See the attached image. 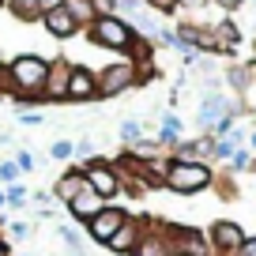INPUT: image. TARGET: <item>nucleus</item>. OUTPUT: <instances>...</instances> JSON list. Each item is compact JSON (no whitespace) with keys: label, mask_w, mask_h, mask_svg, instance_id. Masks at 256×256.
I'll return each instance as SVG.
<instances>
[{"label":"nucleus","mask_w":256,"mask_h":256,"mask_svg":"<svg viewBox=\"0 0 256 256\" xmlns=\"http://www.w3.org/2000/svg\"><path fill=\"white\" fill-rule=\"evenodd\" d=\"M106 4H110V8H120V12H124V8H136L140 0H106Z\"/></svg>","instance_id":"c9c22d12"},{"label":"nucleus","mask_w":256,"mask_h":256,"mask_svg":"<svg viewBox=\"0 0 256 256\" xmlns=\"http://www.w3.org/2000/svg\"><path fill=\"white\" fill-rule=\"evenodd\" d=\"M170 241H174V252H188V256H215L211 252V241L204 230H192V226H170Z\"/></svg>","instance_id":"9d476101"},{"label":"nucleus","mask_w":256,"mask_h":256,"mask_svg":"<svg viewBox=\"0 0 256 256\" xmlns=\"http://www.w3.org/2000/svg\"><path fill=\"white\" fill-rule=\"evenodd\" d=\"M4 196H8V208H23V204H26V188H23V184H8V192H4Z\"/></svg>","instance_id":"393cba45"},{"label":"nucleus","mask_w":256,"mask_h":256,"mask_svg":"<svg viewBox=\"0 0 256 256\" xmlns=\"http://www.w3.org/2000/svg\"><path fill=\"white\" fill-rule=\"evenodd\" d=\"M56 8H64V0H38V12H42V16H49V12H56Z\"/></svg>","instance_id":"72a5a7b5"},{"label":"nucleus","mask_w":256,"mask_h":256,"mask_svg":"<svg viewBox=\"0 0 256 256\" xmlns=\"http://www.w3.org/2000/svg\"><path fill=\"white\" fill-rule=\"evenodd\" d=\"M136 83H144L140 80V68L124 56V60L106 64L102 72H98V98H117V94H124L128 87H136Z\"/></svg>","instance_id":"20e7f679"},{"label":"nucleus","mask_w":256,"mask_h":256,"mask_svg":"<svg viewBox=\"0 0 256 256\" xmlns=\"http://www.w3.org/2000/svg\"><path fill=\"white\" fill-rule=\"evenodd\" d=\"M76 158H83V162H87V158H94V140H87V136H83V140H76Z\"/></svg>","instance_id":"bb28decb"},{"label":"nucleus","mask_w":256,"mask_h":256,"mask_svg":"<svg viewBox=\"0 0 256 256\" xmlns=\"http://www.w3.org/2000/svg\"><path fill=\"white\" fill-rule=\"evenodd\" d=\"M238 256H256V238H248V241H245V248H241Z\"/></svg>","instance_id":"e433bc0d"},{"label":"nucleus","mask_w":256,"mask_h":256,"mask_svg":"<svg viewBox=\"0 0 256 256\" xmlns=\"http://www.w3.org/2000/svg\"><path fill=\"white\" fill-rule=\"evenodd\" d=\"M49 158H53V162H68V158H76V144H72V140H56V144L49 147Z\"/></svg>","instance_id":"5701e85b"},{"label":"nucleus","mask_w":256,"mask_h":256,"mask_svg":"<svg viewBox=\"0 0 256 256\" xmlns=\"http://www.w3.org/2000/svg\"><path fill=\"white\" fill-rule=\"evenodd\" d=\"M0 256H12V252H8V245H4V241H0Z\"/></svg>","instance_id":"4c0bfd02"},{"label":"nucleus","mask_w":256,"mask_h":256,"mask_svg":"<svg viewBox=\"0 0 256 256\" xmlns=\"http://www.w3.org/2000/svg\"><path fill=\"white\" fill-rule=\"evenodd\" d=\"M208 241H211V252H215V256H238L241 248H245L248 234L241 230L234 218H218V222H211Z\"/></svg>","instance_id":"423d86ee"},{"label":"nucleus","mask_w":256,"mask_h":256,"mask_svg":"<svg viewBox=\"0 0 256 256\" xmlns=\"http://www.w3.org/2000/svg\"><path fill=\"white\" fill-rule=\"evenodd\" d=\"M211 4H215V8H222V12H238L245 0H211Z\"/></svg>","instance_id":"f704fd0d"},{"label":"nucleus","mask_w":256,"mask_h":256,"mask_svg":"<svg viewBox=\"0 0 256 256\" xmlns=\"http://www.w3.org/2000/svg\"><path fill=\"white\" fill-rule=\"evenodd\" d=\"M0 8H4V0H0Z\"/></svg>","instance_id":"37998d69"},{"label":"nucleus","mask_w":256,"mask_h":256,"mask_svg":"<svg viewBox=\"0 0 256 256\" xmlns=\"http://www.w3.org/2000/svg\"><path fill=\"white\" fill-rule=\"evenodd\" d=\"M230 170H252V154H248V147H238V151H234V158H230Z\"/></svg>","instance_id":"b1692460"},{"label":"nucleus","mask_w":256,"mask_h":256,"mask_svg":"<svg viewBox=\"0 0 256 256\" xmlns=\"http://www.w3.org/2000/svg\"><path fill=\"white\" fill-rule=\"evenodd\" d=\"M226 117H234V102H230V94H218V90H208L204 94V102H200V110H196V124H200V132H215V124L218 120H226Z\"/></svg>","instance_id":"6e6552de"},{"label":"nucleus","mask_w":256,"mask_h":256,"mask_svg":"<svg viewBox=\"0 0 256 256\" xmlns=\"http://www.w3.org/2000/svg\"><path fill=\"white\" fill-rule=\"evenodd\" d=\"M16 170H34V158H30V151H16Z\"/></svg>","instance_id":"7c9ffc66"},{"label":"nucleus","mask_w":256,"mask_h":256,"mask_svg":"<svg viewBox=\"0 0 256 256\" xmlns=\"http://www.w3.org/2000/svg\"><path fill=\"white\" fill-rule=\"evenodd\" d=\"M87 34H90V42H94L98 49H110V53H128L132 42L140 38L120 16H98L94 23L87 26Z\"/></svg>","instance_id":"f03ea898"},{"label":"nucleus","mask_w":256,"mask_h":256,"mask_svg":"<svg viewBox=\"0 0 256 256\" xmlns=\"http://www.w3.org/2000/svg\"><path fill=\"white\" fill-rule=\"evenodd\" d=\"M0 181H4V184H16V181H19L16 162H0Z\"/></svg>","instance_id":"c756f323"},{"label":"nucleus","mask_w":256,"mask_h":256,"mask_svg":"<svg viewBox=\"0 0 256 256\" xmlns=\"http://www.w3.org/2000/svg\"><path fill=\"white\" fill-rule=\"evenodd\" d=\"M174 256H188V252H174Z\"/></svg>","instance_id":"79ce46f5"},{"label":"nucleus","mask_w":256,"mask_h":256,"mask_svg":"<svg viewBox=\"0 0 256 256\" xmlns=\"http://www.w3.org/2000/svg\"><path fill=\"white\" fill-rule=\"evenodd\" d=\"M144 4L154 12V16H174L177 12V0H144Z\"/></svg>","instance_id":"a878e982"},{"label":"nucleus","mask_w":256,"mask_h":256,"mask_svg":"<svg viewBox=\"0 0 256 256\" xmlns=\"http://www.w3.org/2000/svg\"><path fill=\"white\" fill-rule=\"evenodd\" d=\"M252 4H256V0H252Z\"/></svg>","instance_id":"c03bdc74"},{"label":"nucleus","mask_w":256,"mask_h":256,"mask_svg":"<svg viewBox=\"0 0 256 256\" xmlns=\"http://www.w3.org/2000/svg\"><path fill=\"white\" fill-rule=\"evenodd\" d=\"M174 162H204L208 166L211 158H215V140L211 136H200V140H184V144L174 147V154H170Z\"/></svg>","instance_id":"4468645a"},{"label":"nucleus","mask_w":256,"mask_h":256,"mask_svg":"<svg viewBox=\"0 0 256 256\" xmlns=\"http://www.w3.org/2000/svg\"><path fill=\"white\" fill-rule=\"evenodd\" d=\"M120 140H124V151H128V147H136L140 140H147V132H144V120H136V117H124V120H120Z\"/></svg>","instance_id":"4be33fe9"},{"label":"nucleus","mask_w":256,"mask_h":256,"mask_svg":"<svg viewBox=\"0 0 256 256\" xmlns=\"http://www.w3.org/2000/svg\"><path fill=\"white\" fill-rule=\"evenodd\" d=\"M83 188H87V177H83V170H68V174H64L60 181L53 184V200H60L64 208H68V204H72Z\"/></svg>","instance_id":"dca6fc26"},{"label":"nucleus","mask_w":256,"mask_h":256,"mask_svg":"<svg viewBox=\"0 0 256 256\" xmlns=\"http://www.w3.org/2000/svg\"><path fill=\"white\" fill-rule=\"evenodd\" d=\"M0 208H8V196H4V192H0Z\"/></svg>","instance_id":"ea45409f"},{"label":"nucleus","mask_w":256,"mask_h":256,"mask_svg":"<svg viewBox=\"0 0 256 256\" xmlns=\"http://www.w3.org/2000/svg\"><path fill=\"white\" fill-rule=\"evenodd\" d=\"M4 8H8L12 16L19 19V23H34V19H42L38 0H4Z\"/></svg>","instance_id":"aec40b11"},{"label":"nucleus","mask_w":256,"mask_h":256,"mask_svg":"<svg viewBox=\"0 0 256 256\" xmlns=\"http://www.w3.org/2000/svg\"><path fill=\"white\" fill-rule=\"evenodd\" d=\"M8 230H12V238H16V241H26V238H30V226H26V222H12Z\"/></svg>","instance_id":"2f4dec72"},{"label":"nucleus","mask_w":256,"mask_h":256,"mask_svg":"<svg viewBox=\"0 0 256 256\" xmlns=\"http://www.w3.org/2000/svg\"><path fill=\"white\" fill-rule=\"evenodd\" d=\"M124 222H128V211H124V208H117V204H106V208L87 222V234L98 241V245H106V241H110Z\"/></svg>","instance_id":"1a4fd4ad"},{"label":"nucleus","mask_w":256,"mask_h":256,"mask_svg":"<svg viewBox=\"0 0 256 256\" xmlns=\"http://www.w3.org/2000/svg\"><path fill=\"white\" fill-rule=\"evenodd\" d=\"M19 120L23 124H42V113L38 110H19Z\"/></svg>","instance_id":"473e14b6"},{"label":"nucleus","mask_w":256,"mask_h":256,"mask_svg":"<svg viewBox=\"0 0 256 256\" xmlns=\"http://www.w3.org/2000/svg\"><path fill=\"white\" fill-rule=\"evenodd\" d=\"M60 238L72 245V252H80V245H83V238H80V230L76 226H60Z\"/></svg>","instance_id":"cd10ccee"},{"label":"nucleus","mask_w":256,"mask_h":256,"mask_svg":"<svg viewBox=\"0 0 256 256\" xmlns=\"http://www.w3.org/2000/svg\"><path fill=\"white\" fill-rule=\"evenodd\" d=\"M211 34H215V49L218 53H230V49L241 46V30H238V23H230V19H222L218 26H211Z\"/></svg>","instance_id":"6ab92c4d"},{"label":"nucleus","mask_w":256,"mask_h":256,"mask_svg":"<svg viewBox=\"0 0 256 256\" xmlns=\"http://www.w3.org/2000/svg\"><path fill=\"white\" fill-rule=\"evenodd\" d=\"M181 4H188V0H177V8H181Z\"/></svg>","instance_id":"a19ab883"},{"label":"nucleus","mask_w":256,"mask_h":256,"mask_svg":"<svg viewBox=\"0 0 256 256\" xmlns=\"http://www.w3.org/2000/svg\"><path fill=\"white\" fill-rule=\"evenodd\" d=\"M46 76H49V60L38 53H23V56L4 64V83H8V94L19 102V110L26 102H49L46 98Z\"/></svg>","instance_id":"f257e3e1"},{"label":"nucleus","mask_w":256,"mask_h":256,"mask_svg":"<svg viewBox=\"0 0 256 256\" xmlns=\"http://www.w3.org/2000/svg\"><path fill=\"white\" fill-rule=\"evenodd\" d=\"M248 147H252V151H256V132H252V136H248Z\"/></svg>","instance_id":"58836bf2"},{"label":"nucleus","mask_w":256,"mask_h":256,"mask_svg":"<svg viewBox=\"0 0 256 256\" xmlns=\"http://www.w3.org/2000/svg\"><path fill=\"white\" fill-rule=\"evenodd\" d=\"M226 80H230L238 90H245V87H248V72H245V68H230V72H226Z\"/></svg>","instance_id":"c85d7f7f"},{"label":"nucleus","mask_w":256,"mask_h":256,"mask_svg":"<svg viewBox=\"0 0 256 256\" xmlns=\"http://www.w3.org/2000/svg\"><path fill=\"white\" fill-rule=\"evenodd\" d=\"M154 140H158L162 147L184 144V120L177 117V113H162V128H158V136H154Z\"/></svg>","instance_id":"a211bd4d"},{"label":"nucleus","mask_w":256,"mask_h":256,"mask_svg":"<svg viewBox=\"0 0 256 256\" xmlns=\"http://www.w3.org/2000/svg\"><path fill=\"white\" fill-rule=\"evenodd\" d=\"M64 102H98V72H90L87 64H76L72 68V80H68V94Z\"/></svg>","instance_id":"9b49d317"},{"label":"nucleus","mask_w":256,"mask_h":256,"mask_svg":"<svg viewBox=\"0 0 256 256\" xmlns=\"http://www.w3.org/2000/svg\"><path fill=\"white\" fill-rule=\"evenodd\" d=\"M128 256H174V241H170V222H144V234H140L136 248Z\"/></svg>","instance_id":"0eeeda50"},{"label":"nucleus","mask_w":256,"mask_h":256,"mask_svg":"<svg viewBox=\"0 0 256 256\" xmlns=\"http://www.w3.org/2000/svg\"><path fill=\"white\" fill-rule=\"evenodd\" d=\"M83 177H87V188L94 192V196H102L106 204H113V196L120 192V177H117V166L106 158H87L83 162Z\"/></svg>","instance_id":"39448f33"},{"label":"nucleus","mask_w":256,"mask_h":256,"mask_svg":"<svg viewBox=\"0 0 256 256\" xmlns=\"http://www.w3.org/2000/svg\"><path fill=\"white\" fill-rule=\"evenodd\" d=\"M64 12H68V16H72L76 19V23H94V4H90V0H64Z\"/></svg>","instance_id":"412c9836"},{"label":"nucleus","mask_w":256,"mask_h":256,"mask_svg":"<svg viewBox=\"0 0 256 256\" xmlns=\"http://www.w3.org/2000/svg\"><path fill=\"white\" fill-rule=\"evenodd\" d=\"M102 208H106V200H102V196H94L90 188H83L80 196H76V200L68 204V215H72L76 222H90V218H94Z\"/></svg>","instance_id":"2eb2a0df"},{"label":"nucleus","mask_w":256,"mask_h":256,"mask_svg":"<svg viewBox=\"0 0 256 256\" xmlns=\"http://www.w3.org/2000/svg\"><path fill=\"white\" fill-rule=\"evenodd\" d=\"M144 222H147V218H140V215H128V222L120 226V230L113 234L110 241H106V248H110L113 256H128L132 248H136L140 234H144Z\"/></svg>","instance_id":"f8f14e48"},{"label":"nucleus","mask_w":256,"mask_h":256,"mask_svg":"<svg viewBox=\"0 0 256 256\" xmlns=\"http://www.w3.org/2000/svg\"><path fill=\"white\" fill-rule=\"evenodd\" d=\"M211 184H215L211 166H204V162H170V174H166L170 192L192 196V192H204V188H211Z\"/></svg>","instance_id":"7ed1b4c3"},{"label":"nucleus","mask_w":256,"mask_h":256,"mask_svg":"<svg viewBox=\"0 0 256 256\" xmlns=\"http://www.w3.org/2000/svg\"><path fill=\"white\" fill-rule=\"evenodd\" d=\"M72 60H64V56H56V60H49V76H46V98L49 102H64V94H68V80H72Z\"/></svg>","instance_id":"ddd939ff"},{"label":"nucleus","mask_w":256,"mask_h":256,"mask_svg":"<svg viewBox=\"0 0 256 256\" xmlns=\"http://www.w3.org/2000/svg\"><path fill=\"white\" fill-rule=\"evenodd\" d=\"M42 26H46L49 30V38H72L76 30H80V23H76L72 16H68V12L64 8H56V12H49V16H42Z\"/></svg>","instance_id":"f3484780"}]
</instances>
